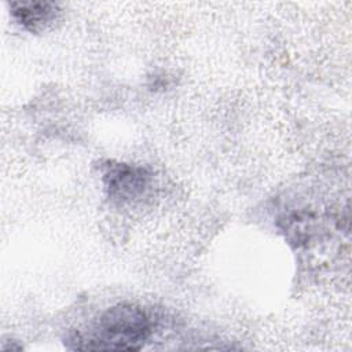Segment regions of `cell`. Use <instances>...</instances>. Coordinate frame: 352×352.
<instances>
[{
  "instance_id": "obj_1",
  "label": "cell",
  "mask_w": 352,
  "mask_h": 352,
  "mask_svg": "<svg viewBox=\"0 0 352 352\" xmlns=\"http://www.w3.org/2000/svg\"><path fill=\"white\" fill-rule=\"evenodd\" d=\"M151 334V322L143 308L117 304L107 308L87 331H77L72 341L82 351H138Z\"/></svg>"
},
{
  "instance_id": "obj_2",
  "label": "cell",
  "mask_w": 352,
  "mask_h": 352,
  "mask_svg": "<svg viewBox=\"0 0 352 352\" xmlns=\"http://www.w3.org/2000/svg\"><path fill=\"white\" fill-rule=\"evenodd\" d=\"M151 180L146 168L109 161L103 168V183L109 198L131 202L144 194Z\"/></svg>"
},
{
  "instance_id": "obj_3",
  "label": "cell",
  "mask_w": 352,
  "mask_h": 352,
  "mask_svg": "<svg viewBox=\"0 0 352 352\" xmlns=\"http://www.w3.org/2000/svg\"><path fill=\"white\" fill-rule=\"evenodd\" d=\"M12 16L28 30L38 32L55 21L59 8L50 1H19L11 3Z\"/></svg>"
}]
</instances>
